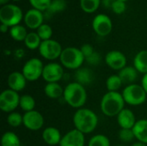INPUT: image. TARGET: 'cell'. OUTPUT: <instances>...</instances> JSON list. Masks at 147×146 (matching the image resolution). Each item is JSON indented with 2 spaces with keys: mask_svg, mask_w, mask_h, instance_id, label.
<instances>
[{
  "mask_svg": "<svg viewBox=\"0 0 147 146\" xmlns=\"http://www.w3.org/2000/svg\"><path fill=\"white\" fill-rule=\"evenodd\" d=\"M44 14L42 11H40L35 9H31L27 11L24 15L23 20L25 25L30 29H38L43 24L44 21Z\"/></svg>",
  "mask_w": 147,
  "mask_h": 146,
  "instance_id": "obj_15",
  "label": "cell"
},
{
  "mask_svg": "<svg viewBox=\"0 0 147 146\" xmlns=\"http://www.w3.org/2000/svg\"><path fill=\"white\" fill-rule=\"evenodd\" d=\"M135 139L147 145V120L142 119L137 120L133 128Z\"/></svg>",
  "mask_w": 147,
  "mask_h": 146,
  "instance_id": "obj_19",
  "label": "cell"
},
{
  "mask_svg": "<svg viewBox=\"0 0 147 146\" xmlns=\"http://www.w3.org/2000/svg\"><path fill=\"white\" fill-rule=\"evenodd\" d=\"M126 9H127V6H126L125 2H122L120 0H115L111 8V9L114 11V13H115L117 15H121V14L124 13L126 11Z\"/></svg>",
  "mask_w": 147,
  "mask_h": 146,
  "instance_id": "obj_36",
  "label": "cell"
},
{
  "mask_svg": "<svg viewBox=\"0 0 147 146\" xmlns=\"http://www.w3.org/2000/svg\"><path fill=\"white\" fill-rule=\"evenodd\" d=\"M118 146H126V145H118Z\"/></svg>",
  "mask_w": 147,
  "mask_h": 146,
  "instance_id": "obj_46",
  "label": "cell"
},
{
  "mask_svg": "<svg viewBox=\"0 0 147 146\" xmlns=\"http://www.w3.org/2000/svg\"><path fill=\"white\" fill-rule=\"evenodd\" d=\"M59 60L63 67L69 70H78L81 68L85 59L80 48L69 46L63 49Z\"/></svg>",
  "mask_w": 147,
  "mask_h": 146,
  "instance_id": "obj_4",
  "label": "cell"
},
{
  "mask_svg": "<svg viewBox=\"0 0 147 146\" xmlns=\"http://www.w3.org/2000/svg\"><path fill=\"white\" fill-rule=\"evenodd\" d=\"M123 96L118 91H108L102 98L100 108L102 113L108 117L117 116L125 108Z\"/></svg>",
  "mask_w": 147,
  "mask_h": 146,
  "instance_id": "obj_2",
  "label": "cell"
},
{
  "mask_svg": "<svg viewBox=\"0 0 147 146\" xmlns=\"http://www.w3.org/2000/svg\"><path fill=\"white\" fill-rule=\"evenodd\" d=\"M141 85H142V87L144 88L145 91L146 92L147 94V73L143 76V77L141 79Z\"/></svg>",
  "mask_w": 147,
  "mask_h": 146,
  "instance_id": "obj_40",
  "label": "cell"
},
{
  "mask_svg": "<svg viewBox=\"0 0 147 146\" xmlns=\"http://www.w3.org/2000/svg\"><path fill=\"white\" fill-rule=\"evenodd\" d=\"M90 65H97L101 63V60H102V57L100 55L99 52H95L91 56H90L89 58H87L85 59Z\"/></svg>",
  "mask_w": 147,
  "mask_h": 146,
  "instance_id": "obj_38",
  "label": "cell"
},
{
  "mask_svg": "<svg viewBox=\"0 0 147 146\" xmlns=\"http://www.w3.org/2000/svg\"><path fill=\"white\" fill-rule=\"evenodd\" d=\"M1 146H21V140L15 133L6 132L2 136Z\"/></svg>",
  "mask_w": 147,
  "mask_h": 146,
  "instance_id": "obj_26",
  "label": "cell"
},
{
  "mask_svg": "<svg viewBox=\"0 0 147 146\" xmlns=\"http://www.w3.org/2000/svg\"><path fill=\"white\" fill-rule=\"evenodd\" d=\"M27 79L22 74V72L20 71H13L11 72L7 79V83L9 86V89L20 92L23 90L27 84Z\"/></svg>",
  "mask_w": 147,
  "mask_h": 146,
  "instance_id": "obj_16",
  "label": "cell"
},
{
  "mask_svg": "<svg viewBox=\"0 0 147 146\" xmlns=\"http://www.w3.org/2000/svg\"><path fill=\"white\" fill-rule=\"evenodd\" d=\"M119 77H121L123 83L127 85L134 83L138 77V71L134 66H126L119 71Z\"/></svg>",
  "mask_w": 147,
  "mask_h": 146,
  "instance_id": "obj_21",
  "label": "cell"
},
{
  "mask_svg": "<svg viewBox=\"0 0 147 146\" xmlns=\"http://www.w3.org/2000/svg\"><path fill=\"white\" fill-rule=\"evenodd\" d=\"M28 32L25 27L18 24L16 26H13L10 28L9 29V34L10 37L16 41H24L27 35H28Z\"/></svg>",
  "mask_w": 147,
  "mask_h": 146,
  "instance_id": "obj_25",
  "label": "cell"
},
{
  "mask_svg": "<svg viewBox=\"0 0 147 146\" xmlns=\"http://www.w3.org/2000/svg\"><path fill=\"white\" fill-rule=\"evenodd\" d=\"M84 134L77 129H72L66 133L61 139L59 146H84Z\"/></svg>",
  "mask_w": 147,
  "mask_h": 146,
  "instance_id": "obj_14",
  "label": "cell"
},
{
  "mask_svg": "<svg viewBox=\"0 0 147 146\" xmlns=\"http://www.w3.org/2000/svg\"><path fill=\"white\" fill-rule=\"evenodd\" d=\"M75 79L77 83L85 86L92 83L94 79V74L88 68H79L75 72Z\"/></svg>",
  "mask_w": 147,
  "mask_h": 146,
  "instance_id": "obj_22",
  "label": "cell"
},
{
  "mask_svg": "<svg viewBox=\"0 0 147 146\" xmlns=\"http://www.w3.org/2000/svg\"><path fill=\"white\" fill-rule=\"evenodd\" d=\"M92 28L95 33L102 37L109 35L113 28L111 19L105 14L96 15L92 21Z\"/></svg>",
  "mask_w": 147,
  "mask_h": 146,
  "instance_id": "obj_10",
  "label": "cell"
},
{
  "mask_svg": "<svg viewBox=\"0 0 147 146\" xmlns=\"http://www.w3.org/2000/svg\"><path fill=\"white\" fill-rule=\"evenodd\" d=\"M105 63L106 65L115 70V71H121L127 65V58L124 53L120 51H110L105 56Z\"/></svg>",
  "mask_w": 147,
  "mask_h": 146,
  "instance_id": "obj_12",
  "label": "cell"
},
{
  "mask_svg": "<svg viewBox=\"0 0 147 146\" xmlns=\"http://www.w3.org/2000/svg\"><path fill=\"white\" fill-rule=\"evenodd\" d=\"M43 69L44 65L42 61L40 59L32 58L26 61L22 67V72L28 81L34 82L42 77Z\"/></svg>",
  "mask_w": 147,
  "mask_h": 146,
  "instance_id": "obj_7",
  "label": "cell"
},
{
  "mask_svg": "<svg viewBox=\"0 0 147 146\" xmlns=\"http://www.w3.org/2000/svg\"><path fill=\"white\" fill-rule=\"evenodd\" d=\"M117 122L121 129H133L137 120L133 111L124 108L117 115Z\"/></svg>",
  "mask_w": 147,
  "mask_h": 146,
  "instance_id": "obj_17",
  "label": "cell"
},
{
  "mask_svg": "<svg viewBox=\"0 0 147 146\" xmlns=\"http://www.w3.org/2000/svg\"><path fill=\"white\" fill-rule=\"evenodd\" d=\"M119 138L122 142L129 143L135 139L133 129H121L119 132Z\"/></svg>",
  "mask_w": 147,
  "mask_h": 146,
  "instance_id": "obj_35",
  "label": "cell"
},
{
  "mask_svg": "<svg viewBox=\"0 0 147 146\" xmlns=\"http://www.w3.org/2000/svg\"><path fill=\"white\" fill-rule=\"evenodd\" d=\"M123 84L121 77L119 75H111L107 78L106 81V87L109 91H117L121 89V85Z\"/></svg>",
  "mask_w": 147,
  "mask_h": 146,
  "instance_id": "obj_29",
  "label": "cell"
},
{
  "mask_svg": "<svg viewBox=\"0 0 147 146\" xmlns=\"http://www.w3.org/2000/svg\"><path fill=\"white\" fill-rule=\"evenodd\" d=\"M65 8H66V1L65 0H52V3H51L49 8L47 9V10H46L44 16L47 18L50 17L53 14L64 11L65 9Z\"/></svg>",
  "mask_w": 147,
  "mask_h": 146,
  "instance_id": "obj_24",
  "label": "cell"
},
{
  "mask_svg": "<svg viewBox=\"0 0 147 146\" xmlns=\"http://www.w3.org/2000/svg\"><path fill=\"white\" fill-rule=\"evenodd\" d=\"M42 139L47 145L54 146L59 145L62 136L59 129L53 126H48L42 132Z\"/></svg>",
  "mask_w": 147,
  "mask_h": 146,
  "instance_id": "obj_18",
  "label": "cell"
},
{
  "mask_svg": "<svg viewBox=\"0 0 147 146\" xmlns=\"http://www.w3.org/2000/svg\"><path fill=\"white\" fill-rule=\"evenodd\" d=\"M7 122L12 127H18L21 125H23V115L17 112H12L9 114Z\"/></svg>",
  "mask_w": 147,
  "mask_h": 146,
  "instance_id": "obj_32",
  "label": "cell"
},
{
  "mask_svg": "<svg viewBox=\"0 0 147 146\" xmlns=\"http://www.w3.org/2000/svg\"><path fill=\"white\" fill-rule=\"evenodd\" d=\"M120 1H122V2H127V1H128V0H120Z\"/></svg>",
  "mask_w": 147,
  "mask_h": 146,
  "instance_id": "obj_44",
  "label": "cell"
},
{
  "mask_svg": "<svg viewBox=\"0 0 147 146\" xmlns=\"http://www.w3.org/2000/svg\"><path fill=\"white\" fill-rule=\"evenodd\" d=\"M19 107L25 113L34 110L35 108V101L34 97L30 95H23L20 98Z\"/></svg>",
  "mask_w": 147,
  "mask_h": 146,
  "instance_id": "obj_28",
  "label": "cell"
},
{
  "mask_svg": "<svg viewBox=\"0 0 147 146\" xmlns=\"http://www.w3.org/2000/svg\"><path fill=\"white\" fill-rule=\"evenodd\" d=\"M20 98L18 92L10 89H4L0 94V109L4 113H12L19 107Z\"/></svg>",
  "mask_w": 147,
  "mask_h": 146,
  "instance_id": "obj_9",
  "label": "cell"
},
{
  "mask_svg": "<svg viewBox=\"0 0 147 146\" xmlns=\"http://www.w3.org/2000/svg\"><path fill=\"white\" fill-rule=\"evenodd\" d=\"M64 77V68L61 64L49 63L44 65L42 78L47 83H58Z\"/></svg>",
  "mask_w": 147,
  "mask_h": 146,
  "instance_id": "obj_11",
  "label": "cell"
},
{
  "mask_svg": "<svg viewBox=\"0 0 147 146\" xmlns=\"http://www.w3.org/2000/svg\"><path fill=\"white\" fill-rule=\"evenodd\" d=\"M65 89L59 83H47L44 88L45 95L50 99H59L64 95Z\"/></svg>",
  "mask_w": 147,
  "mask_h": 146,
  "instance_id": "obj_20",
  "label": "cell"
},
{
  "mask_svg": "<svg viewBox=\"0 0 147 146\" xmlns=\"http://www.w3.org/2000/svg\"><path fill=\"white\" fill-rule=\"evenodd\" d=\"M134 66L138 72L142 74L147 73V50H142L139 52L134 59Z\"/></svg>",
  "mask_w": 147,
  "mask_h": 146,
  "instance_id": "obj_23",
  "label": "cell"
},
{
  "mask_svg": "<svg viewBox=\"0 0 147 146\" xmlns=\"http://www.w3.org/2000/svg\"><path fill=\"white\" fill-rule=\"evenodd\" d=\"M131 146H147L146 144L145 143H142V142H140V141H137L135 143H134Z\"/></svg>",
  "mask_w": 147,
  "mask_h": 146,
  "instance_id": "obj_42",
  "label": "cell"
},
{
  "mask_svg": "<svg viewBox=\"0 0 147 146\" xmlns=\"http://www.w3.org/2000/svg\"><path fill=\"white\" fill-rule=\"evenodd\" d=\"M9 1V0H0V3L3 6V5H5V3H7Z\"/></svg>",
  "mask_w": 147,
  "mask_h": 146,
  "instance_id": "obj_43",
  "label": "cell"
},
{
  "mask_svg": "<svg viewBox=\"0 0 147 146\" xmlns=\"http://www.w3.org/2000/svg\"><path fill=\"white\" fill-rule=\"evenodd\" d=\"M115 0H101V3L107 9H111Z\"/></svg>",
  "mask_w": 147,
  "mask_h": 146,
  "instance_id": "obj_39",
  "label": "cell"
},
{
  "mask_svg": "<svg viewBox=\"0 0 147 146\" xmlns=\"http://www.w3.org/2000/svg\"><path fill=\"white\" fill-rule=\"evenodd\" d=\"M101 0H80V7L85 13H94L99 8Z\"/></svg>",
  "mask_w": 147,
  "mask_h": 146,
  "instance_id": "obj_30",
  "label": "cell"
},
{
  "mask_svg": "<svg viewBox=\"0 0 147 146\" xmlns=\"http://www.w3.org/2000/svg\"><path fill=\"white\" fill-rule=\"evenodd\" d=\"M125 102L130 106H140L146 101L147 94L140 84L127 85L121 93Z\"/></svg>",
  "mask_w": 147,
  "mask_h": 146,
  "instance_id": "obj_5",
  "label": "cell"
},
{
  "mask_svg": "<svg viewBox=\"0 0 147 146\" xmlns=\"http://www.w3.org/2000/svg\"><path fill=\"white\" fill-rule=\"evenodd\" d=\"M22 18V10L17 5L5 4L0 9V22L8 27L18 25Z\"/></svg>",
  "mask_w": 147,
  "mask_h": 146,
  "instance_id": "obj_6",
  "label": "cell"
},
{
  "mask_svg": "<svg viewBox=\"0 0 147 146\" xmlns=\"http://www.w3.org/2000/svg\"><path fill=\"white\" fill-rule=\"evenodd\" d=\"M73 125L75 129L83 134L93 133L98 125V117L96 114L89 108H79L73 115Z\"/></svg>",
  "mask_w": 147,
  "mask_h": 146,
  "instance_id": "obj_1",
  "label": "cell"
},
{
  "mask_svg": "<svg viewBox=\"0 0 147 146\" xmlns=\"http://www.w3.org/2000/svg\"><path fill=\"white\" fill-rule=\"evenodd\" d=\"M80 50L83 53V55L84 56V59H86L87 58H89L90 56H91L96 51L94 50L93 46L90 44H84L81 47Z\"/></svg>",
  "mask_w": 147,
  "mask_h": 146,
  "instance_id": "obj_37",
  "label": "cell"
},
{
  "mask_svg": "<svg viewBox=\"0 0 147 146\" xmlns=\"http://www.w3.org/2000/svg\"><path fill=\"white\" fill-rule=\"evenodd\" d=\"M62 51L63 49L60 43L52 39L41 41V44L39 47V52L40 56L50 61L59 59Z\"/></svg>",
  "mask_w": 147,
  "mask_h": 146,
  "instance_id": "obj_8",
  "label": "cell"
},
{
  "mask_svg": "<svg viewBox=\"0 0 147 146\" xmlns=\"http://www.w3.org/2000/svg\"><path fill=\"white\" fill-rule=\"evenodd\" d=\"M33 9L40 11H46L49 8L52 0H28Z\"/></svg>",
  "mask_w": 147,
  "mask_h": 146,
  "instance_id": "obj_34",
  "label": "cell"
},
{
  "mask_svg": "<svg viewBox=\"0 0 147 146\" xmlns=\"http://www.w3.org/2000/svg\"><path fill=\"white\" fill-rule=\"evenodd\" d=\"M63 98L73 108H82L87 101V92L84 86L73 82L67 84L64 90Z\"/></svg>",
  "mask_w": 147,
  "mask_h": 146,
  "instance_id": "obj_3",
  "label": "cell"
},
{
  "mask_svg": "<svg viewBox=\"0 0 147 146\" xmlns=\"http://www.w3.org/2000/svg\"><path fill=\"white\" fill-rule=\"evenodd\" d=\"M41 41H42L41 39L40 38V36L38 35L36 32H30L28 34L24 40V44L26 47H28V49L35 50V49H39L41 44Z\"/></svg>",
  "mask_w": 147,
  "mask_h": 146,
  "instance_id": "obj_27",
  "label": "cell"
},
{
  "mask_svg": "<svg viewBox=\"0 0 147 146\" xmlns=\"http://www.w3.org/2000/svg\"><path fill=\"white\" fill-rule=\"evenodd\" d=\"M13 1H16V2H17V1H20V0H13Z\"/></svg>",
  "mask_w": 147,
  "mask_h": 146,
  "instance_id": "obj_45",
  "label": "cell"
},
{
  "mask_svg": "<svg viewBox=\"0 0 147 146\" xmlns=\"http://www.w3.org/2000/svg\"><path fill=\"white\" fill-rule=\"evenodd\" d=\"M44 125L43 115L35 110L26 112L23 114V126L30 131H38Z\"/></svg>",
  "mask_w": 147,
  "mask_h": 146,
  "instance_id": "obj_13",
  "label": "cell"
},
{
  "mask_svg": "<svg viewBox=\"0 0 147 146\" xmlns=\"http://www.w3.org/2000/svg\"><path fill=\"white\" fill-rule=\"evenodd\" d=\"M0 29H1V32L2 33H6L9 29V27L5 24H1L0 26Z\"/></svg>",
  "mask_w": 147,
  "mask_h": 146,
  "instance_id": "obj_41",
  "label": "cell"
},
{
  "mask_svg": "<svg viewBox=\"0 0 147 146\" xmlns=\"http://www.w3.org/2000/svg\"><path fill=\"white\" fill-rule=\"evenodd\" d=\"M88 146H110V140L103 134H96L90 138Z\"/></svg>",
  "mask_w": 147,
  "mask_h": 146,
  "instance_id": "obj_31",
  "label": "cell"
},
{
  "mask_svg": "<svg viewBox=\"0 0 147 146\" xmlns=\"http://www.w3.org/2000/svg\"><path fill=\"white\" fill-rule=\"evenodd\" d=\"M36 33L38 34V35L40 36L42 41L47 40H50L53 35V29L49 25L43 23L40 27H39Z\"/></svg>",
  "mask_w": 147,
  "mask_h": 146,
  "instance_id": "obj_33",
  "label": "cell"
}]
</instances>
